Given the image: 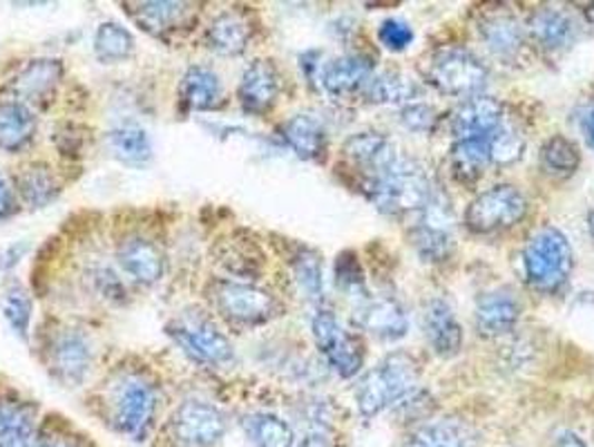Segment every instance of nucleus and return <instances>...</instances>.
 Returning <instances> with one entry per match:
<instances>
[{"label": "nucleus", "instance_id": "nucleus-1", "mask_svg": "<svg viewBox=\"0 0 594 447\" xmlns=\"http://www.w3.org/2000/svg\"><path fill=\"white\" fill-rule=\"evenodd\" d=\"M362 191L384 215L420 213L434 195V186L422 166L402 153L376 175L364 177Z\"/></svg>", "mask_w": 594, "mask_h": 447}, {"label": "nucleus", "instance_id": "nucleus-2", "mask_svg": "<svg viewBox=\"0 0 594 447\" xmlns=\"http://www.w3.org/2000/svg\"><path fill=\"white\" fill-rule=\"evenodd\" d=\"M418 380V362L409 353H389L356 385V407L364 418H373L384 409H393L407 393L416 391L420 387Z\"/></svg>", "mask_w": 594, "mask_h": 447}, {"label": "nucleus", "instance_id": "nucleus-3", "mask_svg": "<svg viewBox=\"0 0 594 447\" xmlns=\"http://www.w3.org/2000/svg\"><path fill=\"white\" fill-rule=\"evenodd\" d=\"M523 266L527 284L538 293H556L561 291L574 269L572 246L563 231L556 226L538 229L525 251H523Z\"/></svg>", "mask_w": 594, "mask_h": 447}, {"label": "nucleus", "instance_id": "nucleus-4", "mask_svg": "<svg viewBox=\"0 0 594 447\" xmlns=\"http://www.w3.org/2000/svg\"><path fill=\"white\" fill-rule=\"evenodd\" d=\"M206 293L213 309L235 327H260L282 313L280 300L253 282L220 278L208 284Z\"/></svg>", "mask_w": 594, "mask_h": 447}, {"label": "nucleus", "instance_id": "nucleus-5", "mask_svg": "<svg viewBox=\"0 0 594 447\" xmlns=\"http://www.w3.org/2000/svg\"><path fill=\"white\" fill-rule=\"evenodd\" d=\"M166 333L197 362L222 367L235 358L231 340L220 331L215 320L199 309H188L171 320L166 324Z\"/></svg>", "mask_w": 594, "mask_h": 447}, {"label": "nucleus", "instance_id": "nucleus-6", "mask_svg": "<svg viewBox=\"0 0 594 447\" xmlns=\"http://www.w3.org/2000/svg\"><path fill=\"white\" fill-rule=\"evenodd\" d=\"M425 79L447 97L471 99L487 86L489 72L469 50L445 48L425 64Z\"/></svg>", "mask_w": 594, "mask_h": 447}, {"label": "nucleus", "instance_id": "nucleus-7", "mask_svg": "<svg viewBox=\"0 0 594 447\" xmlns=\"http://www.w3.org/2000/svg\"><path fill=\"white\" fill-rule=\"evenodd\" d=\"M313 340L329 362V367L342 376L353 378L362 371L364 365V344L362 340L342 327L331 309L320 307L311 318Z\"/></svg>", "mask_w": 594, "mask_h": 447}, {"label": "nucleus", "instance_id": "nucleus-8", "mask_svg": "<svg viewBox=\"0 0 594 447\" xmlns=\"http://www.w3.org/2000/svg\"><path fill=\"white\" fill-rule=\"evenodd\" d=\"M157 414V389L144 376H124L113 391V420L117 429L144 440Z\"/></svg>", "mask_w": 594, "mask_h": 447}, {"label": "nucleus", "instance_id": "nucleus-9", "mask_svg": "<svg viewBox=\"0 0 594 447\" xmlns=\"http://www.w3.org/2000/svg\"><path fill=\"white\" fill-rule=\"evenodd\" d=\"M525 215V195L509 184H500L471 200L465 211V226L476 235H489L516 226Z\"/></svg>", "mask_w": 594, "mask_h": 447}, {"label": "nucleus", "instance_id": "nucleus-10", "mask_svg": "<svg viewBox=\"0 0 594 447\" xmlns=\"http://www.w3.org/2000/svg\"><path fill=\"white\" fill-rule=\"evenodd\" d=\"M171 431L179 445L213 447L226 434V416L217 405L191 398L175 409L171 418Z\"/></svg>", "mask_w": 594, "mask_h": 447}, {"label": "nucleus", "instance_id": "nucleus-11", "mask_svg": "<svg viewBox=\"0 0 594 447\" xmlns=\"http://www.w3.org/2000/svg\"><path fill=\"white\" fill-rule=\"evenodd\" d=\"M422 220L413 229V249L425 262H445L454 253V235L449 231L451 224V211L449 204L436 195L427 202V206L420 211Z\"/></svg>", "mask_w": 594, "mask_h": 447}, {"label": "nucleus", "instance_id": "nucleus-12", "mask_svg": "<svg viewBox=\"0 0 594 447\" xmlns=\"http://www.w3.org/2000/svg\"><path fill=\"white\" fill-rule=\"evenodd\" d=\"M50 356V371L55 378L68 387L81 385L90 369H92V344L90 340L77 329L59 331L48 349Z\"/></svg>", "mask_w": 594, "mask_h": 447}, {"label": "nucleus", "instance_id": "nucleus-13", "mask_svg": "<svg viewBox=\"0 0 594 447\" xmlns=\"http://www.w3.org/2000/svg\"><path fill=\"white\" fill-rule=\"evenodd\" d=\"M353 324L380 340H398L409 329L405 307L391 295H364L353 309Z\"/></svg>", "mask_w": 594, "mask_h": 447}, {"label": "nucleus", "instance_id": "nucleus-14", "mask_svg": "<svg viewBox=\"0 0 594 447\" xmlns=\"http://www.w3.org/2000/svg\"><path fill=\"white\" fill-rule=\"evenodd\" d=\"M373 77V59L364 55H344L320 68V86L333 99L360 97Z\"/></svg>", "mask_w": 594, "mask_h": 447}, {"label": "nucleus", "instance_id": "nucleus-15", "mask_svg": "<svg viewBox=\"0 0 594 447\" xmlns=\"http://www.w3.org/2000/svg\"><path fill=\"white\" fill-rule=\"evenodd\" d=\"M117 262L126 275L144 286L157 284L166 273V255L162 246L144 235H130L117 246Z\"/></svg>", "mask_w": 594, "mask_h": 447}, {"label": "nucleus", "instance_id": "nucleus-16", "mask_svg": "<svg viewBox=\"0 0 594 447\" xmlns=\"http://www.w3.org/2000/svg\"><path fill=\"white\" fill-rule=\"evenodd\" d=\"M505 122V108L494 97H471L467 99L449 122L451 135L458 139H487Z\"/></svg>", "mask_w": 594, "mask_h": 447}, {"label": "nucleus", "instance_id": "nucleus-17", "mask_svg": "<svg viewBox=\"0 0 594 447\" xmlns=\"http://www.w3.org/2000/svg\"><path fill=\"white\" fill-rule=\"evenodd\" d=\"M520 313H523V304L516 293H512L509 289L487 291L476 300V309H474L476 331L483 338L505 336L514 331V327L520 320Z\"/></svg>", "mask_w": 594, "mask_h": 447}, {"label": "nucleus", "instance_id": "nucleus-18", "mask_svg": "<svg viewBox=\"0 0 594 447\" xmlns=\"http://www.w3.org/2000/svg\"><path fill=\"white\" fill-rule=\"evenodd\" d=\"M280 75L271 61H253L237 86V99L244 113L266 115L280 97Z\"/></svg>", "mask_w": 594, "mask_h": 447}, {"label": "nucleus", "instance_id": "nucleus-19", "mask_svg": "<svg viewBox=\"0 0 594 447\" xmlns=\"http://www.w3.org/2000/svg\"><path fill=\"white\" fill-rule=\"evenodd\" d=\"M422 329L429 347L440 358H454L462 347V327L442 298H434L427 302L422 313Z\"/></svg>", "mask_w": 594, "mask_h": 447}, {"label": "nucleus", "instance_id": "nucleus-20", "mask_svg": "<svg viewBox=\"0 0 594 447\" xmlns=\"http://www.w3.org/2000/svg\"><path fill=\"white\" fill-rule=\"evenodd\" d=\"M405 447H478L471 427L458 418H436L416 425Z\"/></svg>", "mask_w": 594, "mask_h": 447}, {"label": "nucleus", "instance_id": "nucleus-21", "mask_svg": "<svg viewBox=\"0 0 594 447\" xmlns=\"http://www.w3.org/2000/svg\"><path fill=\"white\" fill-rule=\"evenodd\" d=\"M342 153L362 173V179L376 175L400 155V150L378 133L353 135L351 139H347Z\"/></svg>", "mask_w": 594, "mask_h": 447}, {"label": "nucleus", "instance_id": "nucleus-22", "mask_svg": "<svg viewBox=\"0 0 594 447\" xmlns=\"http://www.w3.org/2000/svg\"><path fill=\"white\" fill-rule=\"evenodd\" d=\"M37 135V117L21 99L0 101V150L21 153Z\"/></svg>", "mask_w": 594, "mask_h": 447}, {"label": "nucleus", "instance_id": "nucleus-23", "mask_svg": "<svg viewBox=\"0 0 594 447\" xmlns=\"http://www.w3.org/2000/svg\"><path fill=\"white\" fill-rule=\"evenodd\" d=\"M224 97V86L220 75L204 66H193L186 70L179 84V99L193 113H206L220 108Z\"/></svg>", "mask_w": 594, "mask_h": 447}, {"label": "nucleus", "instance_id": "nucleus-24", "mask_svg": "<svg viewBox=\"0 0 594 447\" xmlns=\"http://www.w3.org/2000/svg\"><path fill=\"white\" fill-rule=\"evenodd\" d=\"M527 30L532 39L547 52H561L576 39V26L572 17L554 8L536 10L527 23Z\"/></svg>", "mask_w": 594, "mask_h": 447}, {"label": "nucleus", "instance_id": "nucleus-25", "mask_svg": "<svg viewBox=\"0 0 594 447\" xmlns=\"http://www.w3.org/2000/svg\"><path fill=\"white\" fill-rule=\"evenodd\" d=\"M282 135L304 162H320L327 153V128L315 115H295L284 124Z\"/></svg>", "mask_w": 594, "mask_h": 447}, {"label": "nucleus", "instance_id": "nucleus-26", "mask_svg": "<svg viewBox=\"0 0 594 447\" xmlns=\"http://www.w3.org/2000/svg\"><path fill=\"white\" fill-rule=\"evenodd\" d=\"M206 48L220 57H240L251 41V30L244 19L237 14H220L208 28H206Z\"/></svg>", "mask_w": 594, "mask_h": 447}, {"label": "nucleus", "instance_id": "nucleus-27", "mask_svg": "<svg viewBox=\"0 0 594 447\" xmlns=\"http://www.w3.org/2000/svg\"><path fill=\"white\" fill-rule=\"evenodd\" d=\"M17 191L28 206L43 208L59 197L61 184L50 166L30 164V166H23L21 173L17 175Z\"/></svg>", "mask_w": 594, "mask_h": 447}, {"label": "nucleus", "instance_id": "nucleus-28", "mask_svg": "<svg viewBox=\"0 0 594 447\" xmlns=\"http://www.w3.org/2000/svg\"><path fill=\"white\" fill-rule=\"evenodd\" d=\"M451 173L460 184H474L491 164L487 139H458L449 150Z\"/></svg>", "mask_w": 594, "mask_h": 447}, {"label": "nucleus", "instance_id": "nucleus-29", "mask_svg": "<svg viewBox=\"0 0 594 447\" xmlns=\"http://www.w3.org/2000/svg\"><path fill=\"white\" fill-rule=\"evenodd\" d=\"M480 39L487 50L500 59H512L518 55L525 41V32L514 17L498 14L480 23Z\"/></svg>", "mask_w": 594, "mask_h": 447}, {"label": "nucleus", "instance_id": "nucleus-30", "mask_svg": "<svg viewBox=\"0 0 594 447\" xmlns=\"http://www.w3.org/2000/svg\"><path fill=\"white\" fill-rule=\"evenodd\" d=\"M418 95V86L398 72H380L373 75L362 90V99L376 106H409Z\"/></svg>", "mask_w": 594, "mask_h": 447}, {"label": "nucleus", "instance_id": "nucleus-31", "mask_svg": "<svg viewBox=\"0 0 594 447\" xmlns=\"http://www.w3.org/2000/svg\"><path fill=\"white\" fill-rule=\"evenodd\" d=\"M244 434L253 447H293V427L275 414L255 411L242 420Z\"/></svg>", "mask_w": 594, "mask_h": 447}, {"label": "nucleus", "instance_id": "nucleus-32", "mask_svg": "<svg viewBox=\"0 0 594 447\" xmlns=\"http://www.w3.org/2000/svg\"><path fill=\"white\" fill-rule=\"evenodd\" d=\"M217 262L235 278H255L262 271L264 255L255 242L242 240V237H231L222 242L215 251Z\"/></svg>", "mask_w": 594, "mask_h": 447}, {"label": "nucleus", "instance_id": "nucleus-33", "mask_svg": "<svg viewBox=\"0 0 594 447\" xmlns=\"http://www.w3.org/2000/svg\"><path fill=\"white\" fill-rule=\"evenodd\" d=\"M64 77V66L57 59H37L28 64L14 81V90L23 99H41L50 95Z\"/></svg>", "mask_w": 594, "mask_h": 447}, {"label": "nucleus", "instance_id": "nucleus-34", "mask_svg": "<svg viewBox=\"0 0 594 447\" xmlns=\"http://www.w3.org/2000/svg\"><path fill=\"white\" fill-rule=\"evenodd\" d=\"M113 155L128 166H146L153 159V142L144 128L121 126L108 133Z\"/></svg>", "mask_w": 594, "mask_h": 447}, {"label": "nucleus", "instance_id": "nucleus-35", "mask_svg": "<svg viewBox=\"0 0 594 447\" xmlns=\"http://www.w3.org/2000/svg\"><path fill=\"white\" fill-rule=\"evenodd\" d=\"M137 41L128 28L121 23L108 21L101 23L95 32V55L101 64H121L135 55Z\"/></svg>", "mask_w": 594, "mask_h": 447}, {"label": "nucleus", "instance_id": "nucleus-36", "mask_svg": "<svg viewBox=\"0 0 594 447\" xmlns=\"http://www.w3.org/2000/svg\"><path fill=\"white\" fill-rule=\"evenodd\" d=\"M291 266L295 282L304 291V295L311 302H322L324 298V271H322V257L318 251L309 246H300L291 255Z\"/></svg>", "mask_w": 594, "mask_h": 447}, {"label": "nucleus", "instance_id": "nucleus-37", "mask_svg": "<svg viewBox=\"0 0 594 447\" xmlns=\"http://www.w3.org/2000/svg\"><path fill=\"white\" fill-rule=\"evenodd\" d=\"M135 8H137L135 10L137 23L144 30L153 32V35H162L166 30L177 28L184 21L186 12H188L186 10L188 6H184V3H166V0H162V3H159V0H153V3H137Z\"/></svg>", "mask_w": 594, "mask_h": 447}, {"label": "nucleus", "instance_id": "nucleus-38", "mask_svg": "<svg viewBox=\"0 0 594 447\" xmlns=\"http://www.w3.org/2000/svg\"><path fill=\"white\" fill-rule=\"evenodd\" d=\"M541 164L545 168L547 175H554V177H569L578 171V164H581V155H578V148L565 139V137H552L543 144V150H541Z\"/></svg>", "mask_w": 594, "mask_h": 447}, {"label": "nucleus", "instance_id": "nucleus-39", "mask_svg": "<svg viewBox=\"0 0 594 447\" xmlns=\"http://www.w3.org/2000/svg\"><path fill=\"white\" fill-rule=\"evenodd\" d=\"M3 315L14 329V333L28 340L30 324H32V298L21 284H12L8 289L6 300H3Z\"/></svg>", "mask_w": 594, "mask_h": 447}, {"label": "nucleus", "instance_id": "nucleus-40", "mask_svg": "<svg viewBox=\"0 0 594 447\" xmlns=\"http://www.w3.org/2000/svg\"><path fill=\"white\" fill-rule=\"evenodd\" d=\"M487 144H489L491 164H498V166H509V164L518 162L523 150H525L523 135L516 128L505 126V122L494 135L487 137Z\"/></svg>", "mask_w": 594, "mask_h": 447}, {"label": "nucleus", "instance_id": "nucleus-41", "mask_svg": "<svg viewBox=\"0 0 594 447\" xmlns=\"http://www.w3.org/2000/svg\"><path fill=\"white\" fill-rule=\"evenodd\" d=\"M335 282L347 293L364 291V271L353 253H342L335 262Z\"/></svg>", "mask_w": 594, "mask_h": 447}, {"label": "nucleus", "instance_id": "nucleus-42", "mask_svg": "<svg viewBox=\"0 0 594 447\" xmlns=\"http://www.w3.org/2000/svg\"><path fill=\"white\" fill-rule=\"evenodd\" d=\"M413 30L409 28V23L400 21V19H387L380 23L378 28V39L380 43L391 50V52H402L413 43Z\"/></svg>", "mask_w": 594, "mask_h": 447}, {"label": "nucleus", "instance_id": "nucleus-43", "mask_svg": "<svg viewBox=\"0 0 594 447\" xmlns=\"http://www.w3.org/2000/svg\"><path fill=\"white\" fill-rule=\"evenodd\" d=\"M400 119H402V124L409 130L427 133L434 126V122H436V113L429 106H425V104H409V106L402 108Z\"/></svg>", "mask_w": 594, "mask_h": 447}, {"label": "nucleus", "instance_id": "nucleus-44", "mask_svg": "<svg viewBox=\"0 0 594 447\" xmlns=\"http://www.w3.org/2000/svg\"><path fill=\"white\" fill-rule=\"evenodd\" d=\"M17 211V200H14V188L6 179V175L0 173V220L10 217Z\"/></svg>", "mask_w": 594, "mask_h": 447}, {"label": "nucleus", "instance_id": "nucleus-45", "mask_svg": "<svg viewBox=\"0 0 594 447\" xmlns=\"http://www.w3.org/2000/svg\"><path fill=\"white\" fill-rule=\"evenodd\" d=\"M298 447H335V438L327 427H315L302 438Z\"/></svg>", "mask_w": 594, "mask_h": 447}, {"label": "nucleus", "instance_id": "nucleus-46", "mask_svg": "<svg viewBox=\"0 0 594 447\" xmlns=\"http://www.w3.org/2000/svg\"><path fill=\"white\" fill-rule=\"evenodd\" d=\"M581 133H583L587 146L594 148V106L583 115V119H581Z\"/></svg>", "mask_w": 594, "mask_h": 447}, {"label": "nucleus", "instance_id": "nucleus-47", "mask_svg": "<svg viewBox=\"0 0 594 447\" xmlns=\"http://www.w3.org/2000/svg\"><path fill=\"white\" fill-rule=\"evenodd\" d=\"M556 447H587V443L578 436V434H572V431H565L556 438Z\"/></svg>", "mask_w": 594, "mask_h": 447}, {"label": "nucleus", "instance_id": "nucleus-48", "mask_svg": "<svg viewBox=\"0 0 594 447\" xmlns=\"http://www.w3.org/2000/svg\"><path fill=\"white\" fill-rule=\"evenodd\" d=\"M32 447H70V445H66L61 440H52V438H39Z\"/></svg>", "mask_w": 594, "mask_h": 447}, {"label": "nucleus", "instance_id": "nucleus-49", "mask_svg": "<svg viewBox=\"0 0 594 447\" xmlns=\"http://www.w3.org/2000/svg\"><path fill=\"white\" fill-rule=\"evenodd\" d=\"M587 231H590V237H592V244H594V211L587 217Z\"/></svg>", "mask_w": 594, "mask_h": 447}]
</instances>
